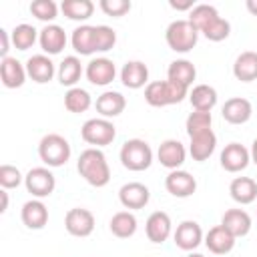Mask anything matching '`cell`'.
Instances as JSON below:
<instances>
[{"label":"cell","instance_id":"cell-1","mask_svg":"<svg viewBox=\"0 0 257 257\" xmlns=\"http://www.w3.org/2000/svg\"><path fill=\"white\" fill-rule=\"evenodd\" d=\"M76 169L80 173V177L92 185V187H104L108 185L110 181V167H108V161L104 157V153L96 147H90V149H84L76 161Z\"/></svg>","mask_w":257,"mask_h":257},{"label":"cell","instance_id":"cell-40","mask_svg":"<svg viewBox=\"0 0 257 257\" xmlns=\"http://www.w3.org/2000/svg\"><path fill=\"white\" fill-rule=\"evenodd\" d=\"M94 38H96V52H106L116 44V32L106 24L94 26Z\"/></svg>","mask_w":257,"mask_h":257},{"label":"cell","instance_id":"cell-13","mask_svg":"<svg viewBox=\"0 0 257 257\" xmlns=\"http://www.w3.org/2000/svg\"><path fill=\"white\" fill-rule=\"evenodd\" d=\"M157 159L163 167H167L169 171H177L185 159H187V149L181 141L177 139H167L159 145V151H157Z\"/></svg>","mask_w":257,"mask_h":257},{"label":"cell","instance_id":"cell-4","mask_svg":"<svg viewBox=\"0 0 257 257\" xmlns=\"http://www.w3.org/2000/svg\"><path fill=\"white\" fill-rule=\"evenodd\" d=\"M165 40H167L171 50L185 54L197 46L199 30L189 22V18L187 20H173L165 30Z\"/></svg>","mask_w":257,"mask_h":257},{"label":"cell","instance_id":"cell-29","mask_svg":"<svg viewBox=\"0 0 257 257\" xmlns=\"http://www.w3.org/2000/svg\"><path fill=\"white\" fill-rule=\"evenodd\" d=\"M195 76H197V68L187 58L173 60L169 64V68H167V80H173V82H177V84H181L185 88H189L193 84Z\"/></svg>","mask_w":257,"mask_h":257},{"label":"cell","instance_id":"cell-11","mask_svg":"<svg viewBox=\"0 0 257 257\" xmlns=\"http://www.w3.org/2000/svg\"><path fill=\"white\" fill-rule=\"evenodd\" d=\"M219 161L227 173H241L251 163V155H249V149H245L241 143H229L221 151Z\"/></svg>","mask_w":257,"mask_h":257},{"label":"cell","instance_id":"cell-32","mask_svg":"<svg viewBox=\"0 0 257 257\" xmlns=\"http://www.w3.org/2000/svg\"><path fill=\"white\" fill-rule=\"evenodd\" d=\"M58 82L62 86H68L72 88L80 76H82V64H80V58L78 56H64V60L58 64Z\"/></svg>","mask_w":257,"mask_h":257},{"label":"cell","instance_id":"cell-35","mask_svg":"<svg viewBox=\"0 0 257 257\" xmlns=\"http://www.w3.org/2000/svg\"><path fill=\"white\" fill-rule=\"evenodd\" d=\"M10 36H12L14 48H18V50H28V48L34 46V42L38 40L40 32H38L32 24H18V26H14V30L10 32Z\"/></svg>","mask_w":257,"mask_h":257},{"label":"cell","instance_id":"cell-44","mask_svg":"<svg viewBox=\"0 0 257 257\" xmlns=\"http://www.w3.org/2000/svg\"><path fill=\"white\" fill-rule=\"evenodd\" d=\"M169 6L173 8V10H193L195 8V4H193V0H169Z\"/></svg>","mask_w":257,"mask_h":257},{"label":"cell","instance_id":"cell-7","mask_svg":"<svg viewBox=\"0 0 257 257\" xmlns=\"http://www.w3.org/2000/svg\"><path fill=\"white\" fill-rule=\"evenodd\" d=\"M24 187L34 199H44L52 195L56 179L48 167H34L24 175Z\"/></svg>","mask_w":257,"mask_h":257},{"label":"cell","instance_id":"cell-46","mask_svg":"<svg viewBox=\"0 0 257 257\" xmlns=\"http://www.w3.org/2000/svg\"><path fill=\"white\" fill-rule=\"evenodd\" d=\"M249 155H251V163L257 165V139L251 143V149H249Z\"/></svg>","mask_w":257,"mask_h":257},{"label":"cell","instance_id":"cell-16","mask_svg":"<svg viewBox=\"0 0 257 257\" xmlns=\"http://www.w3.org/2000/svg\"><path fill=\"white\" fill-rule=\"evenodd\" d=\"M26 72L34 82L44 84V82H50L58 70L48 54H32L26 60Z\"/></svg>","mask_w":257,"mask_h":257},{"label":"cell","instance_id":"cell-5","mask_svg":"<svg viewBox=\"0 0 257 257\" xmlns=\"http://www.w3.org/2000/svg\"><path fill=\"white\" fill-rule=\"evenodd\" d=\"M118 157H120V163H122L124 169L139 173V171H145V169L151 167V163H153V149L143 139H128V141L122 143Z\"/></svg>","mask_w":257,"mask_h":257},{"label":"cell","instance_id":"cell-33","mask_svg":"<svg viewBox=\"0 0 257 257\" xmlns=\"http://www.w3.org/2000/svg\"><path fill=\"white\" fill-rule=\"evenodd\" d=\"M62 14L68 20H76V22H84L92 16L94 12V4L90 0H62L60 4Z\"/></svg>","mask_w":257,"mask_h":257},{"label":"cell","instance_id":"cell-10","mask_svg":"<svg viewBox=\"0 0 257 257\" xmlns=\"http://www.w3.org/2000/svg\"><path fill=\"white\" fill-rule=\"evenodd\" d=\"M173 239H175V245L179 249H183V251H195L203 243L205 235H203V229H201V225L197 221L187 219V221H183V223L177 225V229L173 233Z\"/></svg>","mask_w":257,"mask_h":257},{"label":"cell","instance_id":"cell-8","mask_svg":"<svg viewBox=\"0 0 257 257\" xmlns=\"http://www.w3.org/2000/svg\"><path fill=\"white\" fill-rule=\"evenodd\" d=\"M64 227L72 237H88L94 231V215L84 207H74L66 213Z\"/></svg>","mask_w":257,"mask_h":257},{"label":"cell","instance_id":"cell-36","mask_svg":"<svg viewBox=\"0 0 257 257\" xmlns=\"http://www.w3.org/2000/svg\"><path fill=\"white\" fill-rule=\"evenodd\" d=\"M219 18V12H217V8L215 6H211V4H197L191 12H189V22L199 30V32H203L213 20H217Z\"/></svg>","mask_w":257,"mask_h":257},{"label":"cell","instance_id":"cell-41","mask_svg":"<svg viewBox=\"0 0 257 257\" xmlns=\"http://www.w3.org/2000/svg\"><path fill=\"white\" fill-rule=\"evenodd\" d=\"M20 183H24V175L14 165H2L0 167V187L2 189H16Z\"/></svg>","mask_w":257,"mask_h":257},{"label":"cell","instance_id":"cell-21","mask_svg":"<svg viewBox=\"0 0 257 257\" xmlns=\"http://www.w3.org/2000/svg\"><path fill=\"white\" fill-rule=\"evenodd\" d=\"M189 139H191V143H189V155L193 157V161L203 163L217 149V137H215L213 128L211 131H205V133H199V135H193Z\"/></svg>","mask_w":257,"mask_h":257},{"label":"cell","instance_id":"cell-27","mask_svg":"<svg viewBox=\"0 0 257 257\" xmlns=\"http://www.w3.org/2000/svg\"><path fill=\"white\" fill-rule=\"evenodd\" d=\"M231 199L239 205H249L257 199V181L251 177H235L229 185Z\"/></svg>","mask_w":257,"mask_h":257},{"label":"cell","instance_id":"cell-34","mask_svg":"<svg viewBox=\"0 0 257 257\" xmlns=\"http://www.w3.org/2000/svg\"><path fill=\"white\" fill-rule=\"evenodd\" d=\"M90 104H92V98H90L88 90H84L80 86H72L64 94V106L68 112H74V114L86 112L90 108Z\"/></svg>","mask_w":257,"mask_h":257},{"label":"cell","instance_id":"cell-48","mask_svg":"<svg viewBox=\"0 0 257 257\" xmlns=\"http://www.w3.org/2000/svg\"><path fill=\"white\" fill-rule=\"evenodd\" d=\"M187 257H205L203 253H195V251H189V255Z\"/></svg>","mask_w":257,"mask_h":257},{"label":"cell","instance_id":"cell-17","mask_svg":"<svg viewBox=\"0 0 257 257\" xmlns=\"http://www.w3.org/2000/svg\"><path fill=\"white\" fill-rule=\"evenodd\" d=\"M203 243L207 245V249H209L211 253H215V255H225V253L233 251L237 239L219 223V225H215V227H211V229L207 231Z\"/></svg>","mask_w":257,"mask_h":257},{"label":"cell","instance_id":"cell-47","mask_svg":"<svg viewBox=\"0 0 257 257\" xmlns=\"http://www.w3.org/2000/svg\"><path fill=\"white\" fill-rule=\"evenodd\" d=\"M245 6H247V10H249L253 16H257V0H247Z\"/></svg>","mask_w":257,"mask_h":257},{"label":"cell","instance_id":"cell-37","mask_svg":"<svg viewBox=\"0 0 257 257\" xmlns=\"http://www.w3.org/2000/svg\"><path fill=\"white\" fill-rule=\"evenodd\" d=\"M211 124H213L211 112H199V110H193L187 116V120H185V128H187V135L189 137L199 135V133H205V131H211Z\"/></svg>","mask_w":257,"mask_h":257},{"label":"cell","instance_id":"cell-3","mask_svg":"<svg viewBox=\"0 0 257 257\" xmlns=\"http://www.w3.org/2000/svg\"><path fill=\"white\" fill-rule=\"evenodd\" d=\"M72 155V149H70V143L62 137V135H56V133H48L40 139L38 143V157L40 161L46 165V167H62L68 163Z\"/></svg>","mask_w":257,"mask_h":257},{"label":"cell","instance_id":"cell-22","mask_svg":"<svg viewBox=\"0 0 257 257\" xmlns=\"http://www.w3.org/2000/svg\"><path fill=\"white\" fill-rule=\"evenodd\" d=\"M120 82L126 88H143L145 84H149V68L145 62L141 60H128L124 62V66L120 68Z\"/></svg>","mask_w":257,"mask_h":257},{"label":"cell","instance_id":"cell-9","mask_svg":"<svg viewBox=\"0 0 257 257\" xmlns=\"http://www.w3.org/2000/svg\"><path fill=\"white\" fill-rule=\"evenodd\" d=\"M84 74H86V80L94 86H106L114 80L116 76V66L110 58L106 56H98V58H92L86 68H84Z\"/></svg>","mask_w":257,"mask_h":257},{"label":"cell","instance_id":"cell-28","mask_svg":"<svg viewBox=\"0 0 257 257\" xmlns=\"http://www.w3.org/2000/svg\"><path fill=\"white\" fill-rule=\"evenodd\" d=\"M189 100H191L193 110L211 112L217 104V90L211 84H197L189 90Z\"/></svg>","mask_w":257,"mask_h":257},{"label":"cell","instance_id":"cell-14","mask_svg":"<svg viewBox=\"0 0 257 257\" xmlns=\"http://www.w3.org/2000/svg\"><path fill=\"white\" fill-rule=\"evenodd\" d=\"M165 189H167L173 197H177V199H187V197H191V195L197 191V179H195L191 173L177 169V171H171V173L167 175V179H165Z\"/></svg>","mask_w":257,"mask_h":257},{"label":"cell","instance_id":"cell-39","mask_svg":"<svg viewBox=\"0 0 257 257\" xmlns=\"http://www.w3.org/2000/svg\"><path fill=\"white\" fill-rule=\"evenodd\" d=\"M201 34H203L207 40H211V42H221V40H225V38L231 34V24H229V20H225L223 16H219V18L213 20Z\"/></svg>","mask_w":257,"mask_h":257},{"label":"cell","instance_id":"cell-20","mask_svg":"<svg viewBox=\"0 0 257 257\" xmlns=\"http://www.w3.org/2000/svg\"><path fill=\"white\" fill-rule=\"evenodd\" d=\"M221 114L229 124H245L253 114V106L247 98L233 96V98L225 100V104L221 108Z\"/></svg>","mask_w":257,"mask_h":257},{"label":"cell","instance_id":"cell-23","mask_svg":"<svg viewBox=\"0 0 257 257\" xmlns=\"http://www.w3.org/2000/svg\"><path fill=\"white\" fill-rule=\"evenodd\" d=\"M20 219L28 229H42L48 223V209L42 199H30L22 205Z\"/></svg>","mask_w":257,"mask_h":257},{"label":"cell","instance_id":"cell-2","mask_svg":"<svg viewBox=\"0 0 257 257\" xmlns=\"http://www.w3.org/2000/svg\"><path fill=\"white\" fill-rule=\"evenodd\" d=\"M185 96H189V88H185L173 80H153L145 86V100L151 106L179 104Z\"/></svg>","mask_w":257,"mask_h":257},{"label":"cell","instance_id":"cell-24","mask_svg":"<svg viewBox=\"0 0 257 257\" xmlns=\"http://www.w3.org/2000/svg\"><path fill=\"white\" fill-rule=\"evenodd\" d=\"M94 106H96V112H98L102 118H108V120H110V118L118 116V114L124 110L126 98H124L120 92H116V90H104V92L96 98Z\"/></svg>","mask_w":257,"mask_h":257},{"label":"cell","instance_id":"cell-42","mask_svg":"<svg viewBox=\"0 0 257 257\" xmlns=\"http://www.w3.org/2000/svg\"><path fill=\"white\" fill-rule=\"evenodd\" d=\"M100 10L106 16H124L131 10V2L128 0H100Z\"/></svg>","mask_w":257,"mask_h":257},{"label":"cell","instance_id":"cell-25","mask_svg":"<svg viewBox=\"0 0 257 257\" xmlns=\"http://www.w3.org/2000/svg\"><path fill=\"white\" fill-rule=\"evenodd\" d=\"M221 225H223L235 239H239V237H245V235L251 231V217H249V213L243 211V209H229V211L223 213Z\"/></svg>","mask_w":257,"mask_h":257},{"label":"cell","instance_id":"cell-19","mask_svg":"<svg viewBox=\"0 0 257 257\" xmlns=\"http://www.w3.org/2000/svg\"><path fill=\"white\" fill-rule=\"evenodd\" d=\"M26 76H28L26 64L16 60L14 56L2 58V62H0V78H2V84L6 88H20L24 84Z\"/></svg>","mask_w":257,"mask_h":257},{"label":"cell","instance_id":"cell-26","mask_svg":"<svg viewBox=\"0 0 257 257\" xmlns=\"http://www.w3.org/2000/svg\"><path fill=\"white\" fill-rule=\"evenodd\" d=\"M70 44L76 54L80 56H90L96 52V38H94V26L90 24H80L72 30Z\"/></svg>","mask_w":257,"mask_h":257},{"label":"cell","instance_id":"cell-6","mask_svg":"<svg viewBox=\"0 0 257 257\" xmlns=\"http://www.w3.org/2000/svg\"><path fill=\"white\" fill-rule=\"evenodd\" d=\"M80 137H82L84 143H88V145L100 149V147H106V145H110V143L114 141L116 128H114V124H112L108 118H102V116H98V118H88V120L80 126Z\"/></svg>","mask_w":257,"mask_h":257},{"label":"cell","instance_id":"cell-15","mask_svg":"<svg viewBox=\"0 0 257 257\" xmlns=\"http://www.w3.org/2000/svg\"><path fill=\"white\" fill-rule=\"evenodd\" d=\"M145 231H147V237L151 243H165L171 233H173V223H171V217L165 213V211H155L149 215L147 223H145Z\"/></svg>","mask_w":257,"mask_h":257},{"label":"cell","instance_id":"cell-12","mask_svg":"<svg viewBox=\"0 0 257 257\" xmlns=\"http://www.w3.org/2000/svg\"><path fill=\"white\" fill-rule=\"evenodd\" d=\"M149 199H151V191L147 185L139 183V181H131V183H124L120 189H118V201L124 209H143L149 205Z\"/></svg>","mask_w":257,"mask_h":257},{"label":"cell","instance_id":"cell-43","mask_svg":"<svg viewBox=\"0 0 257 257\" xmlns=\"http://www.w3.org/2000/svg\"><path fill=\"white\" fill-rule=\"evenodd\" d=\"M10 40H12L10 32H8L6 28H0V54H2V58H6V56H8V50H10Z\"/></svg>","mask_w":257,"mask_h":257},{"label":"cell","instance_id":"cell-31","mask_svg":"<svg viewBox=\"0 0 257 257\" xmlns=\"http://www.w3.org/2000/svg\"><path fill=\"white\" fill-rule=\"evenodd\" d=\"M110 233L118 239H128L137 233V217L131 211H118L110 217Z\"/></svg>","mask_w":257,"mask_h":257},{"label":"cell","instance_id":"cell-45","mask_svg":"<svg viewBox=\"0 0 257 257\" xmlns=\"http://www.w3.org/2000/svg\"><path fill=\"white\" fill-rule=\"evenodd\" d=\"M0 197H2V207H0V213H6V209H8V193H6V189H2V191H0Z\"/></svg>","mask_w":257,"mask_h":257},{"label":"cell","instance_id":"cell-30","mask_svg":"<svg viewBox=\"0 0 257 257\" xmlns=\"http://www.w3.org/2000/svg\"><path fill=\"white\" fill-rule=\"evenodd\" d=\"M233 76L241 82H251L257 78V52L245 50L233 62Z\"/></svg>","mask_w":257,"mask_h":257},{"label":"cell","instance_id":"cell-38","mask_svg":"<svg viewBox=\"0 0 257 257\" xmlns=\"http://www.w3.org/2000/svg\"><path fill=\"white\" fill-rule=\"evenodd\" d=\"M30 12H32L34 18H38L46 24H52V20L58 16V6L52 0H32L30 2Z\"/></svg>","mask_w":257,"mask_h":257},{"label":"cell","instance_id":"cell-18","mask_svg":"<svg viewBox=\"0 0 257 257\" xmlns=\"http://www.w3.org/2000/svg\"><path fill=\"white\" fill-rule=\"evenodd\" d=\"M38 42H40V48L44 50V54H48V56L60 54L62 48L66 46V32L58 24H46L40 30Z\"/></svg>","mask_w":257,"mask_h":257}]
</instances>
